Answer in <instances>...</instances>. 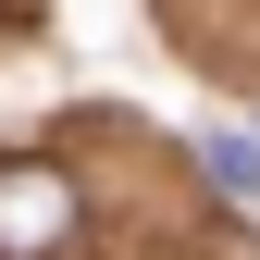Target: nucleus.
<instances>
[{
    "label": "nucleus",
    "mask_w": 260,
    "mask_h": 260,
    "mask_svg": "<svg viewBox=\"0 0 260 260\" xmlns=\"http://www.w3.org/2000/svg\"><path fill=\"white\" fill-rule=\"evenodd\" d=\"M75 236V186L50 161H0V260H62Z\"/></svg>",
    "instance_id": "f257e3e1"
},
{
    "label": "nucleus",
    "mask_w": 260,
    "mask_h": 260,
    "mask_svg": "<svg viewBox=\"0 0 260 260\" xmlns=\"http://www.w3.org/2000/svg\"><path fill=\"white\" fill-rule=\"evenodd\" d=\"M211 174L236 186V199H260V137H211Z\"/></svg>",
    "instance_id": "f03ea898"
}]
</instances>
